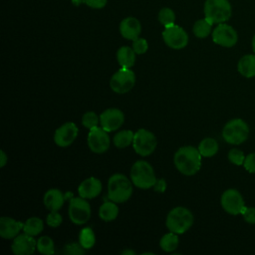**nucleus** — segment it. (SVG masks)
I'll return each instance as SVG.
<instances>
[{"label":"nucleus","mask_w":255,"mask_h":255,"mask_svg":"<svg viewBox=\"0 0 255 255\" xmlns=\"http://www.w3.org/2000/svg\"><path fill=\"white\" fill-rule=\"evenodd\" d=\"M201 154L194 146H182L174 154L175 167L184 175H193L201 167Z\"/></svg>","instance_id":"obj_1"},{"label":"nucleus","mask_w":255,"mask_h":255,"mask_svg":"<svg viewBox=\"0 0 255 255\" xmlns=\"http://www.w3.org/2000/svg\"><path fill=\"white\" fill-rule=\"evenodd\" d=\"M132 193L130 180L122 173L112 175L108 181V197L116 203H122L129 199Z\"/></svg>","instance_id":"obj_2"},{"label":"nucleus","mask_w":255,"mask_h":255,"mask_svg":"<svg viewBox=\"0 0 255 255\" xmlns=\"http://www.w3.org/2000/svg\"><path fill=\"white\" fill-rule=\"evenodd\" d=\"M193 224V215L185 207L178 206L171 209L166 217V227L176 234L186 232Z\"/></svg>","instance_id":"obj_3"},{"label":"nucleus","mask_w":255,"mask_h":255,"mask_svg":"<svg viewBox=\"0 0 255 255\" xmlns=\"http://www.w3.org/2000/svg\"><path fill=\"white\" fill-rule=\"evenodd\" d=\"M130 179L136 187L141 189L153 187L157 180L152 166L144 160H138L132 164L130 169Z\"/></svg>","instance_id":"obj_4"},{"label":"nucleus","mask_w":255,"mask_h":255,"mask_svg":"<svg viewBox=\"0 0 255 255\" xmlns=\"http://www.w3.org/2000/svg\"><path fill=\"white\" fill-rule=\"evenodd\" d=\"M203 12L204 17L212 24H220L229 20L232 9L228 0H206Z\"/></svg>","instance_id":"obj_5"},{"label":"nucleus","mask_w":255,"mask_h":255,"mask_svg":"<svg viewBox=\"0 0 255 255\" xmlns=\"http://www.w3.org/2000/svg\"><path fill=\"white\" fill-rule=\"evenodd\" d=\"M249 135V127L242 119L230 120L222 129L224 140L230 144L243 143Z\"/></svg>","instance_id":"obj_6"},{"label":"nucleus","mask_w":255,"mask_h":255,"mask_svg":"<svg viewBox=\"0 0 255 255\" xmlns=\"http://www.w3.org/2000/svg\"><path fill=\"white\" fill-rule=\"evenodd\" d=\"M135 84V75L130 68H121L111 78L110 87L118 94H126L130 91Z\"/></svg>","instance_id":"obj_7"},{"label":"nucleus","mask_w":255,"mask_h":255,"mask_svg":"<svg viewBox=\"0 0 255 255\" xmlns=\"http://www.w3.org/2000/svg\"><path fill=\"white\" fill-rule=\"evenodd\" d=\"M132 146L137 154L147 156L154 151L156 147V138L151 131L144 128H139L134 133Z\"/></svg>","instance_id":"obj_8"},{"label":"nucleus","mask_w":255,"mask_h":255,"mask_svg":"<svg viewBox=\"0 0 255 255\" xmlns=\"http://www.w3.org/2000/svg\"><path fill=\"white\" fill-rule=\"evenodd\" d=\"M69 217L76 225L85 224L91 217V207L86 198L73 197L69 204Z\"/></svg>","instance_id":"obj_9"},{"label":"nucleus","mask_w":255,"mask_h":255,"mask_svg":"<svg viewBox=\"0 0 255 255\" xmlns=\"http://www.w3.org/2000/svg\"><path fill=\"white\" fill-rule=\"evenodd\" d=\"M162 39L169 48L174 50L183 49L188 43L187 33L182 27L176 24L164 27L162 32Z\"/></svg>","instance_id":"obj_10"},{"label":"nucleus","mask_w":255,"mask_h":255,"mask_svg":"<svg viewBox=\"0 0 255 255\" xmlns=\"http://www.w3.org/2000/svg\"><path fill=\"white\" fill-rule=\"evenodd\" d=\"M220 202L223 209L231 215L241 214L245 206L244 199L241 193L234 188H229L225 190L221 195Z\"/></svg>","instance_id":"obj_11"},{"label":"nucleus","mask_w":255,"mask_h":255,"mask_svg":"<svg viewBox=\"0 0 255 255\" xmlns=\"http://www.w3.org/2000/svg\"><path fill=\"white\" fill-rule=\"evenodd\" d=\"M212 40L219 46L230 48L237 43L238 35L232 26L220 23L212 31Z\"/></svg>","instance_id":"obj_12"},{"label":"nucleus","mask_w":255,"mask_h":255,"mask_svg":"<svg viewBox=\"0 0 255 255\" xmlns=\"http://www.w3.org/2000/svg\"><path fill=\"white\" fill-rule=\"evenodd\" d=\"M111 139L108 131L103 128H91L88 135V145L90 149L95 153H103L110 147Z\"/></svg>","instance_id":"obj_13"},{"label":"nucleus","mask_w":255,"mask_h":255,"mask_svg":"<svg viewBox=\"0 0 255 255\" xmlns=\"http://www.w3.org/2000/svg\"><path fill=\"white\" fill-rule=\"evenodd\" d=\"M125 121L123 112L116 108H111L104 111L100 116V123L102 128L108 132L117 130Z\"/></svg>","instance_id":"obj_14"},{"label":"nucleus","mask_w":255,"mask_h":255,"mask_svg":"<svg viewBox=\"0 0 255 255\" xmlns=\"http://www.w3.org/2000/svg\"><path fill=\"white\" fill-rule=\"evenodd\" d=\"M78 135V128L74 123H66L58 128L54 134V141L61 147L71 145Z\"/></svg>","instance_id":"obj_15"},{"label":"nucleus","mask_w":255,"mask_h":255,"mask_svg":"<svg viewBox=\"0 0 255 255\" xmlns=\"http://www.w3.org/2000/svg\"><path fill=\"white\" fill-rule=\"evenodd\" d=\"M12 252L16 255H30L37 249V241L27 233L16 236L11 245Z\"/></svg>","instance_id":"obj_16"},{"label":"nucleus","mask_w":255,"mask_h":255,"mask_svg":"<svg viewBox=\"0 0 255 255\" xmlns=\"http://www.w3.org/2000/svg\"><path fill=\"white\" fill-rule=\"evenodd\" d=\"M141 32V25L134 17H127L122 20L120 24L121 35L128 40H135Z\"/></svg>","instance_id":"obj_17"},{"label":"nucleus","mask_w":255,"mask_h":255,"mask_svg":"<svg viewBox=\"0 0 255 255\" xmlns=\"http://www.w3.org/2000/svg\"><path fill=\"white\" fill-rule=\"evenodd\" d=\"M24 223L13 218L2 216L0 218V236L5 239L15 238L17 234L23 229Z\"/></svg>","instance_id":"obj_18"},{"label":"nucleus","mask_w":255,"mask_h":255,"mask_svg":"<svg viewBox=\"0 0 255 255\" xmlns=\"http://www.w3.org/2000/svg\"><path fill=\"white\" fill-rule=\"evenodd\" d=\"M102 191V182L96 177H89L85 179L79 186V195L86 199H91L98 196Z\"/></svg>","instance_id":"obj_19"},{"label":"nucleus","mask_w":255,"mask_h":255,"mask_svg":"<svg viewBox=\"0 0 255 255\" xmlns=\"http://www.w3.org/2000/svg\"><path fill=\"white\" fill-rule=\"evenodd\" d=\"M66 197L61 190L57 188L49 189L43 198L45 206L51 211H58L64 204Z\"/></svg>","instance_id":"obj_20"},{"label":"nucleus","mask_w":255,"mask_h":255,"mask_svg":"<svg viewBox=\"0 0 255 255\" xmlns=\"http://www.w3.org/2000/svg\"><path fill=\"white\" fill-rule=\"evenodd\" d=\"M238 72L246 78L255 77V54L243 56L237 65Z\"/></svg>","instance_id":"obj_21"},{"label":"nucleus","mask_w":255,"mask_h":255,"mask_svg":"<svg viewBox=\"0 0 255 255\" xmlns=\"http://www.w3.org/2000/svg\"><path fill=\"white\" fill-rule=\"evenodd\" d=\"M118 63L123 68H131L135 63V52L128 46L121 47L117 52Z\"/></svg>","instance_id":"obj_22"},{"label":"nucleus","mask_w":255,"mask_h":255,"mask_svg":"<svg viewBox=\"0 0 255 255\" xmlns=\"http://www.w3.org/2000/svg\"><path fill=\"white\" fill-rule=\"evenodd\" d=\"M119 214V207L114 201L104 202L99 210V215L104 221H112L117 218Z\"/></svg>","instance_id":"obj_23"},{"label":"nucleus","mask_w":255,"mask_h":255,"mask_svg":"<svg viewBox=\"0 0 255 255\" xmlns=\"http://www.w3.org/2000/svg\"><path fill=\"white\" fill-rule=\"evenodd\" d=\"M218 148L219 147H218L217 141L212 137L203 138L198 145V150H199L200 154L204 157L213 156L214 154L217 153Z\"/></svg>","instance_id":"obj_24"},{"label":"nucleus","mask_w":255,"mask_h":255,"mask_svg":"<svg viewBox=\"0 0 255 255\" xmlns=\"http://www.w3.org/2000/svg\"><path fill=\"white\" fill-rule=\"evenodd\" d=\"M212 23L208 21L205 17L203 19L197 20L192 28L193 34L197 38H206L210 33H211V28H212Z\"/></svg>","instance_id":"obj_25"},{"label":"nucleus","mask_w":255,"mask_h":255,"mask_svg":"<svg viewBox=\"0 0 255 255\" xmlns=\"http://www.w3.org/2000/svg\"><path fill=\"white\" fill-rule=\"evenodd\" d=\"M160 248L165 252H172L178 246V237L174 232H169L164 234L159 241Z\"/></svg>","instance_id":"obj_26"},{"label":"nucleus","mask_w":255,"mask_h":255,"mask_svg":"<svg viewBox=\"0 0 255 255\" xmlns=\"http://www.w3.org/2000/svg\"><path fill=\"white\" fill-rule=\"evenodd\" d=\"M44 228V223L42 219L39 217H31L27 219V221L24 223L23 231L29 235L35 236L38 235L40 232H42Z\"/></svg>","instance_id":"obj_27"},{"label":"nucleus","mask_w":255,"mask_h":255,"mask_svg":"<svg viewBox=\"0 0 255 255\" xmlns=\"http://www.w3.org/2000/svg\"><path fill=\"white\" fill-rule=\"evenodd\" d=\"M133 136H134V133L131 130L124 129V130H121L120 132H118L114 136L113 140H114V143L117 147L124 148V147H127V146H128L129 144L132 143Z\"/></svg>","instance_id":"obj_28"},{"label":"nucleus","mask_w":255,"mask_h":255,"mask_svg":"<svg viewBox=\"0 0 255 255\" xmlns=\"http://www.w3.org/2000/svg\"><path fill=\"white\" fill-rule=\"evenodd\" d=\"M79 239H80V244L85 249H91L92 247H94L96 243V236L91 227L83 228L80 232Z\"/></svg>","instance_id":"obj_29"},{"label":"nucleus","mask_w":255,"mask_h":255,"mask_svg":"<svg viewBox=\"0 0 255 255\" xmlns=\"http://www.w3.org/2000/svg\"><path fill=\"white\" fill-rule=\"evenodd\" d=\"M37 250L45 255H52L55 253L54 241L49 236H42L37 240Z\"/></svg>","instance_id":"obj_30"},{"label":"nucleus","mask_w":255,"mask_h":255,"mask_svg":"<svg viewBox=\"0 0 255 255\" xmlns=\"http://www.w3.org/2000/svg\"><path fill=\"white\" fill-rule=\"evenodd\" d=\"M158 21L164 27L173 25L175 22V13L173 12L172 9L168 7H164L160 9L158 12Z\"/></svg>","instance_id":"obj_31"},{"label":"nucleus","mask_w":255,"mask_h":255,"mask_svg":"<svg viewBox=\"0 0 255 255\" xmlns=\"http://www.w3.org/2000/svg\"><path fill=\"white\" fill-rule=\"evenodd\" d=\"M99 123H100V118L94 112H87L84 114L82 118L83 126L89 129L98 127Z\"/></svg>","instance_id":"obj_32"},{"label":"nucleus","mask_w":255,"mask_h":255,"mask_svg":"<svg viewBox=\"0 0 255 255\" xmlns=\"http://www.w3.org/2000/svg\"><path fill=\"white\" fill-rule=\"evenodd\" d=\"M228 159L230 162L236 164V165H241L244 163L245 160V155L243 151H241L238 148H232L228 152Z\"/></svg>","instance_id":"obj_33"},{"label":"nucleus","mask_w":255,"mask_h":255,"mask_svg":"<svg viewBox=\"0 0 255 255\" xmlns=\"http://www.w3.org/2000/svg\"><path fill=\"white\" fill-rule=\"evenodd\" d=\"M132 49L137 55L144 54L148 49V44L143 38H136L132 41Z\"/></svg>","instance_id":"obj_34"},{"label":"nucleus","mask_w":255,"mask_h":255,"mask_svg":"<svg viewBox=\"0 0 255 255\" xmlns=\"http://www.w3.org/2000/svg\"><path fill=\"white\" fill-rule=\"evenodd\" d=\"M63 221L62 215L58 211H51L47 216V223L51 227H58Z\"/></svg>","instance_id":"obj_35"},{"label":"nucleus","mask_w":255,"mask_h":255,"mask_svg":"<svg viewBox=\"0 0 255 255\" xmlns=\"http://www.w3.org/2000/svg\"><path fill=\"white\" fill-rule=\"evenodd\" d=\"M244 168L250 172V173H255V152L249 153L245 156L244 160Z\"/></svg>","instance_id":"obj_36"},{"label":"nucleus","mask_w":255,"mask_h":255,"mask_svg":"<svg viewBox=\"0 0 255 255\" xmlns=\"http://www.w3.org/2000/svg\"><path fill=\"white\" fill-rule=\"evenodd\" d=\"M65 253H67V254H84L85 248L80 243H70L65 246Z\"/></svg>","instance_id":"obj_37"},{"label":"nucleus","mask_w":255,"mask_h":255,"mask_svg":"<svg viewBox=\"0 0 255 255\" xmlns=\"http://www.w3.org/2000/svg\"><path fill=\"white\" fill-rule=\"evenodd\" d=\"M241 214L246 222L250 224H255V207L244 206Z\"/></svg>","instance_id":"obj_38"},{"label":"nucleus","mask_w":255,"mask_h":255,"mask_svg":"<svg viewBox=\"0 0 255 255\" xmlns=\"http://www.w3.org/2000/svg\"><path fill=\"white\" fill-rule=\"evenodd\" d=\"M108 0H83V3L93 9H102L107 5Z\"/></svg>","instance_id":"obj_39"},{"label":"nucleus","mask_w":255,"mask_h":255,"mask_svg":"<svg viewBox=\"0 0 255 255\" xmlns=\"http://www.w3.org/2000/svg\"><path fill=\"white\" fill-rule=\"evenodd\" d=\"M165 188H166V182L164 179L160 178V179H157L155 184L153 185V189L154 191L156 192H164L165 191Z\"/></svg>","instance_id":"obj_40"},{"label":"nucleus","mask_w":255,"mask_h":255,"mask_svg":"<svg viewBox=\"0 0 255 255\" xmlns=\"http://www.w3.org/2000/svg\"><path fill=\"white\" fill-rule=\"evenodd\" d=\"M8 161V156L6 155L5 151L4 150H1V157H0V166L1 167H4L5 164L7 163Z\"/></svg>","instance_id":"obj_41"},{"label":"nucleus","mask_w":255,"mask_h":255,"mask_svg":"<svg viewBox=\"0 0 255 255\" xmlns=\"http://www.w3.org/2000/svg\"><path fill=\"white\" fill-rule=\"evenodd\" d=\"M122 254H131V255H133L134 252H133V251H130V250H125V251L122 252Z\"/></svg>","instance_id":"obj_42"},{"label":"nucleus","mask_w":255,"mask_h":255,"mask_svg":"<svg viewBox=\"0 0 255 255\" xmlns=\"http://www.w3.org/2000/svg\"><path fill=\"white\" fill-rule=\"evenodd\" d=\"M252 49H253V52L255 54V35L253 36V39H252Z\"/></svg>","instance_id":"obj_43"},{"label":"nucleus","mask_w":255,"mask_h":255,"mask_svg":"<svg viewBox=\"0 0 255 255\" xmlns=\"http://www.w3.org/2000/svg\"><path fill=\"white\" fill-rule=\"evenodd\" d=\"M72 2H73L75 5H79L81 2H83V0H72Z\"/></svg>","instance_id":"obj_44"}]
</instances>
